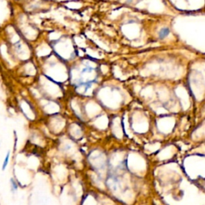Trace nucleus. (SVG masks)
<instances>
[{"mask_svg": "<svg viewBox=\"0 0 205 205\" xmlns=\"http://www.w3.org/2000/svg\"><path fill=\"white\" fill-rule=\"evenodd\" d=\"M9 158H10V151L7 152V155L6 156V158H5V159H4L3 164H2V170L6 169V167L7 166V164H8V162H9Z\"/></svg>", "mask_w": 205, "mask_h": 205, "instance_id": "obj_1", "label": "nucleus"}, {"mask_svg": "<svg viewBox=\"0 0 205 205\" xmlns=\"http://www.w3.org/2000/svg\"><path fill=\"white\" fill-rule=\"evenodd\" d=\"M11 187H12V190H14V191H16L17 188H18V187H17V185H16V183L13 180V179H11Z\"/></svg>", "mask_w": 205, "mask_h": 205, "instance_id": "obj_2", "label": "nucleus"}]
</instances>
